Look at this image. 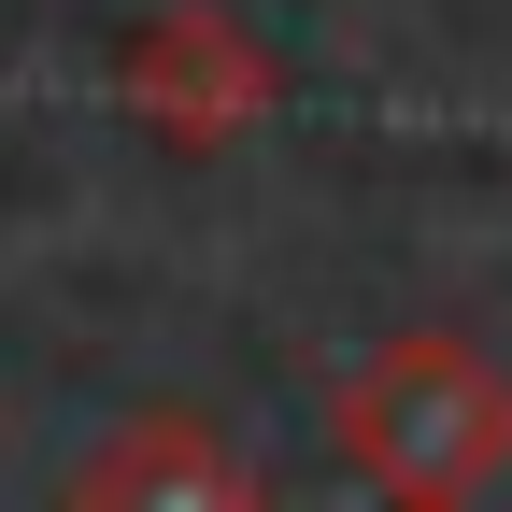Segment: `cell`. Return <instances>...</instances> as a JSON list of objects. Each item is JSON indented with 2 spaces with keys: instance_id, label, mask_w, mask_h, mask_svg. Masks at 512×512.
Instances as JSON below:
<instances>
[{
  "instance_id": "3",
  "label": "cell",
  "mask_w": 512,
  "mask_h": 512,
  "mask_svg": "<svg viewBox=\"0 0 512 512\" xmlns=\"http://www.w3.org/2000/svg\"><path fill=\"white\" fill-rule=\"evenodd\" d=\"M185 427H200V413H157V427H128L114 456L86 470V498H242L256 470H242V456H214V441H185Z\"/></svg>"
},
{
  "instance_id": "1",
  "label": "cell",
  "mask_w": 512,
  "mask_h": 512,
  "mask_svg": "<svg viewBox=\"0 0 512 512\" xmlns=\"http://www.w3.org/2000/svg\"><path fill=\"white\" fill-rule=\"evenodd\" d=\"M342 456L384 498H470L512 470V384L456 342H384L342 384Z\"/></svg>"
},
{
  "instance_id": "2",
  "label": "cell",
  "mask_w": 512,
  "mask_h": 512,
  "mask_svg": "<svg viewBox=\"0 0 512 512\" xmlns=\"http://www.w3.org/2000/svg\"><path fill=\"white\" fill-rule=\"evenodd\" d=\"M256 100H271V72H256V43H228L214 15H157L128 43V114L171 128V143H228Z\"/></svg>"
}]
</instances>
